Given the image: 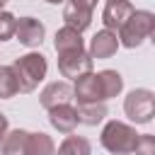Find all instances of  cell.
Listing matches in <instances>:
<instances>
[{
	"mask_svg": "<svg viewBox=\"0 0 155 155\" xmlns=\"http://www.w3.org/2000/svg\"><path fill=\"white\" fill-rule=\"evenodd\" d=\"M138 136L133 126L124 124V121H109L104 128H102V145L104 150H109L111 155H128L136 150V143H138Z\"/></svg>",
	"mask_w": 155,
	"mask_h": 155,
	"instance_id": "6da1fadb",
	"label": "cell"
},
{
	"mask_svg": "<svg viewBox=\"0 0 155 155\" xmlns=\"http://www.w3.org/2000/svg\"><path fill=\"white\" fill-rule=\"evenodd\" d=\"M15 73H17V80H19V92H34L36 85L46 78L48 73V63H46V56L41 53H24L19 56L15 63H12Z\"/></svg>",
	"mask_w": 155,
	"mask_h": 155,
	"instance_id": "7a4b0ae2",
	"label": "cell"
},
{
	"mask_svg": "<svg viewBox=\"0 0 155 155\" xmlns=\"http://www.w3.org/2000/svg\"><path fill=\"white\" fill-rule=\"evenodd\" d=\"M155 27V15L148 10H136L128 22L119 29V41L126 48H136L143 44V39H150V31Z\"/></svg>",
	"mask_w": 155,
	"mask_h": 155,
	"instance_id": "3957f363",
	"label": "cell"
},
{
	"mask_svg": "<svg viewBox=\"0 0 155 155\" xmlns=\"http://www.w3.org/2000/svg\"><path fill=\"white\" fill-rule=\"evenodd\" d=\"M124 111L133 124H148L155 116V92L145 87L131 90L124 99Z\"/></svg>",
	"mask_w": 155,
	"mask_h": 155,
	"instance_id": "277c9868",
	"label": "cell"
},
{
	"mask_svg": "<svg viewBox=\"0 0 155 155\" xmlns=\"http://www.w3.org/2000/svg\"><path fill=\"white\" fill-rule=\"evenodd\" d=\"M92 63L94 58L90 56V51H70V53H61L58 56V70L63 78L78 80L87 73H92Z\"/></svg>",
	"mask_w": 155,
	"mask_h": 155,
	"instance_id": "5b68a950",
	"label": "cell"
},
{
	"mask_svg": "<svg viewBox=\"0 0 155 155\" xmlns=\"http://www.w3.org/2000/svg\"><path fill=\"white\" fill-rule=\"evenodd\" d=\"M73 97L78 99V104L107 102V99H104L102 82H99V73H87V75L78 78V80H75V87H73Z\"/></svg>",
	"mask_w": 155,
	"mask_h": 155,
	"instance_id": "8992f818",
	"label": "cell"
},
{
	"mask_svg": "<svg viewBox=\"0 0 155 155\" xmlns=\"http://www.w3.org/2000/svg\"><path fill=\"white\" fill-rule=\"evenodd\" d=\"M133 12H136V7L128 0H107V7L102 12V22H104L107 29L116 31V29H121L128 22V17Z\"/></svg>",
	"mask_w": 155,
	"mask_h": 155,
	"instance_id": "52a82bcc",
	"label": "cell"
},
{
	"mask_svg": "<svg viewBox=\"0 0 155 155\" xmlns=\"http://www.w3.org/2000/svg\"><path fill=\"white\" fill-rule=\"evenodd\" d=\"M44 34H46V27H44L39 19H34V17H19V19H17V31H15V36H17V41H19L22 46H27V48L39 46V44L44 41Z\"/></svg>",
	"mask_w": 155,
	"mask_h": 155,
	"instance_id": "ba28073f",
	"label": "cell"
},
{
	"mask_svg": "<svg viewBox=\"0 0 155 155\" xmlns=\"http://www.w3.org/2000/svg\"><path fill=\"white\" fill-rule=\"evenodd\" d=\"M48 121L58 133H73L75 126L80 124V111L70 104H58L48 109Z\"/></svg>",
	"mask_w": 155,
	"mask_h": 155,
	"instance_id": "9c48e42d",
	"label": "cell"
},
{
	"mask_svg": "<svg viewBox=\"0 0 155 155\" xmlns=\"http://www.w3.org/2000/svg\"><path fill=\"white\" fill-rule=\"evenodd\" d=\"M119 46H121V41H119V36H116V31L102 29V31H97V34L92 36V41H90V56L97 58V61L111 58Z\"/></svg>",
	"mask_w": 155,
	"mask_h": 155,
	"instance_id": "30bf717a",
	"label": "cell"
},
{
	"mask_svg": "<svg viewBox=\"0 0 155 155\" xmlns=\"http://www.w3.org/2000/svg\"><path fill=\"white\" fill-rule=\"evenodd\" d=\"M68 99H73V87L65 82V80H56V82H48L41 94H39V102L44 109H53L58 104H68Z\"/></svg>",
	"mask_w": 155,
	"mask_h": 155,
	"instance_id": "8fae6325",
	"label": "cell"
},
{
	"mask_svg": "<svg viewBox=\"0 0 155 155\" xmlns=\"http://www.w3.org/2000/svg\"><path fill=\"white\" fill-rule=\"evenodd\" d=\"M82 31H78V29H73V27H61L58 31H56V41H53V46H56V53L61 56V53H70V51H85V41H82V36H80Z\"/></svg>",
	"mask_w": 155,
	"mask_h": 155,
	"instance_id": "7c38bea8",
	"label": "cell"
},
{
	"mask_svg": "<svg viewBox=\"0 0 155 155\" xmlns=\"http://www.w3.org/2000/svg\"><path fill=\"white\" fill-rule=\"evenodd\" d=\"M63 19H65L68 27H73L78 31H85L90 27V22H92V10H85V7L75 5V2H68L65 10H63Z\"/></svg>",
	"mask_w": 155,
	"mask_h": 155,
	"instance_id": "4fadbf2b",
	"label": "cell"
},
{
	"mask_svg": "<svg viewBox=\"0 0 155 155\" xmlns=\"http://www.w3.org/2000/svg\"><path fill=\"white\" fill-rule=\"evenodd\" d=\"M27 143H29V131L15 128L2 140V155H27Z\"/></svg>",
	"mask_w": 155,
	"mask_h": 155,
	"instance_id": "5bb4252c",
	"label": "cell"
},
{
	"mask_svg": "<svg viewBox=\"0 0 155 155\" xmlns=\"http://www.w3.org/2000/svg\"><path fill=\"white\" fill-rule=\"evenodd\" d=\"M58 155H92V145L82 136H65L58 145Z\"/></svg>",
	"mask_w": 155,
	"mask_h": 155,
	"instance_id": "9a60e30c",
	"label": "cell"
},
{
	"mask_svg": "<svg viewBox=\"0 0 155 155\" xmlns=\"http://www.w3.org/2000/svg\"><path fill=\"white\" fill-rule=\"evenodd\" d=\"M19 92V80L12 65H0V99H10Z\"/></svg>",
	"mask_w": 155,
	"mask_h": 155,
	"instance_id": "2e32d148",
	"label": "cell"
},
{
	"mask_svg": "<svg viewBox=\"0 0 155 155\" xmlns=\"http://www.w3.org/2000/svg\"><path fill=\"white\" fill-rule=\"evenodd\" d=\"M99 82H102V90H104V99L119 97L121 90H124V78L116 70H109V68L99 73Z\"/></svg>",
	"mask_w": 155,
	"mask_h": 155,
	"instance_id": "e0dca14e",
	"label": "cell"
},
{
	"mask_svg": "<svg viewBox=\"0 0 155 155\" xmlns=\"http://www.w3.org/2000/svg\"><path fill=\"white\" fill-rule=\"evenodd\" d=\"M56 145L51 140V136L46 133H29V143H27V155H53Z\"/></svg>",
	"mask_w": 155,
	"mask_h": 155,
	"instance_id": "ac0fdd59",
	"label": "cell"
},
{
	"mask_svg": "<svg viewBox=\"0 0 155 155\" xmlns=\"http://www.w3.org/2000/svg\"><path fill=\"white\" fill-rule=\"evenodd\" d=\"M78 111H80V124H87V126H97L107 116L104 102H97V104H78Z\"/></svg>",
	"mask_w": 155,
	"mask_h": 155,
	"instance_id": "d6986e66",
	"label": "cell"
},
{
	"mask_svg": "<svg viewBox=\"0 0 155 155\" xmlns=\"http://www.w3.org/2000/svg\"><path fill=\"white\" fill-rule=\"evenodd\" d=\"M15 31H17V19H15V15H12V12L0 10V41L12 39V36H15Z\"/></svg>",
	"mask_w": 155,
	"mask_h": 155,
	"instance_id": "ffe728a7",
	"label": "cell"
},
{
	"mask_svg": "<svg viewBox=\"0 0 155 155\" xmlns=\"http://www.w3.org/2000/svg\"><path fill=\"white\" fill-rule=\"evenodd\" d=\"M133 153H136V155H155V136H150V133H140Z\"/></svg>",
	"mask_w": 155,
	"mask_h": 155,
	"instance_id": "44dd1931",
	"label": "cell"
},
{
	"mask_svg": "<svg viewBox=\"0 0 155 155\" xmlns=\"http://www.w3.org/2000/svg\"><path fill=\"white\" fill-rule=\"evenodd\" d=\"M5 136H7V116L0 111V143L5 140Z\"/></svg>",
	"mask_w": 155,
	"mask_h": 155,
	"instance_id": "7402d4cb",
	"label": "cell"
},
{
	"mask_svg": "<svg viewBox=\"0 0 155 155\" xmlns=\"http://www.w3.org/2000/svg\"><path fill=\"white\" fill-rule=\"evenodd\" d=\"M70 2H75V5H80L85 10H94L97 7V0H70Z\"/></svg>",
	"mask_w": 155,
	"mask_h": 155,
	"instance_id": "603a6c76",
	"label": "cell"
},
{
	"mask_svg": "<svg viewBox=\"0 0 155 155\" xmlns=\"http://www.w3.org/2000/svg\"><path fill=\"white\" fill-rule=\"evenodd\" d=\"M46 2H51V5H61V2H65V0H46Z\"/></svg>",
	"mask_w": 155,
	"mask_h": 155,
	"instance_id": "cb8c5ba5",
	"label": "cell"
},
{
	"mask_svg": "<svg viewBox=\"0 0 155 155\" xmlns=\"http://www.w3.org/2000/svg\"><path fill=\"white\" fill-rule=\"evenodd\" d=\"M150 41H153V46H155V27H153V31H150Z\"/></svg>",
	"mask_w": 155,
	"mask_h": 155,
	"instance_id": "d4e9b609",
	"label": "cell"
},
{
	"mask_svg": "<svg viewBox=\"0 0 155 155\" xmlns=\"http://www.w3.org/2000/svg\"><path fill=\"white\" fill-rule=\"evenodd\" d=\"M5 2H10V0H0V7H2V5H5Z\"/></svg>",
	"mask_w": 155,
	"mask_h": 155,
	"instance_id": "484cf974",
	"label": "cell"
}]
</instances>
